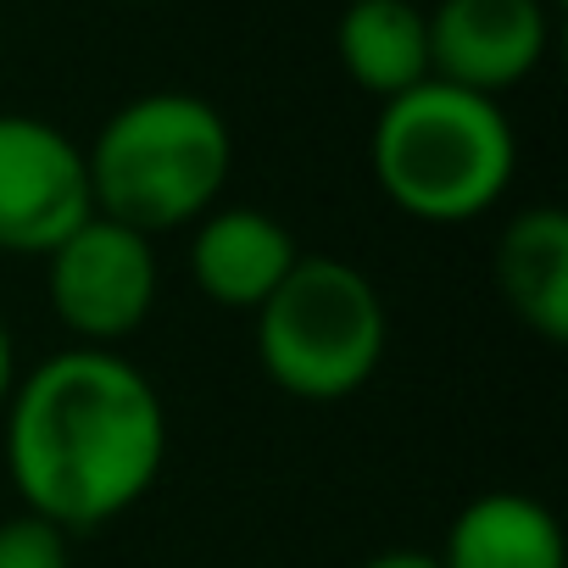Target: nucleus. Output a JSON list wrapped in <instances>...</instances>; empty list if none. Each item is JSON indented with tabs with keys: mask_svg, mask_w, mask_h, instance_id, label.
<instances>
[{
	"mask_svg": "<svg viewBox=\"0 0 568 568\" xmlns=\"http://www.w3.org/2000/svg\"><path fill=\"white\" fill-rule=\"evenodd\" d=\"M374 184L418 223H468L490 212L518 168V140L490 95L424 79L374 118Z\"/></svg>",
	"mask_w": 568,
	"mask_h": 568,
	"instance_id": "3",
	"label": "nucleus"
},
{
	"mask_svg": "<svg viewBox=\"0 0 568 568\" xmlns=\"http://www.w3.org/2000/svg\"><path fill=\"white\" fill-rule=\"evenodd\" d=\"M190 278L195 291L229 313H256L302 262L296 234L262 206H212L190 223Z\"/></svg>",
	"mask_w": 568,
	"mask_h": 568,
	"instance_id": "8",
	"label": "nucleus"
},
{
	"mask_svg": "<svg viewBox=\"0 0 568 568\" xmlns=\"http://www.w3.org/2000/svg\"><path fill=\"white\" fill-rule=\"evenodd\" d=\"M390 318L374 278L346 256L302 251L284 284L256 307V357L296 402L357 396L385 357Z\"/></svg>",
	"mask_w": 568,
	"mask_h": 568,
	"instance_id": "4",
	"label": "nucleus"
},
{
	"mask_svg": "<svg viewBox=\"0 0 568 568\" xmlns=\"http://www.w3.org/2000/svg\"><path fill=\"white\" fill-rule=\"evenodd\" d=\"M12 385H18V363H12V335H7V324H0V413H7Z\"/></svg>",
	"mask_w": 568,
	"mask_h": 568,
	"instance_id": "14",
	"label": "nucleus"
},
{
	"mask_svg": "<svg viewBox=\"0 0 568 568\" xmlns=\"http://www.w3.org/2000/svg\"><path fill=\"white\" fill-rule=\"evenodd\" d=\"M435 557L440 568H568V540L546 501L524 490H485L452 518Z\"/></svg>",
	"mask_w": 568,
	"mask_h": 568,
	"instance_id": "10",
	"label": "nucleus"
},
{
	"mask_svg": "<svg viewBox=\"0 0 568 568\" xmlns=\"http://www.w3.org/2000/svg\"><path fill=\"white\" fill-rule=\"evenodd\" d=\"M496 291L540 341H568V212L524 206L496 240Z\"/></svg>",
	"mask_w": 568,
	"mask_h": 568,
	"instance_id": "9",
	"label": "nucleus"
},
{
	"mask_svg": "<svg viewBox=\"0 0 568 568\" xmlns=\"http://www.w3.org/2000/svg\"><path fill=\"white\" fill-rule=\"evenodd\" d=\"M156 251L145 234L112 223V217H84L51 256H45V291L68 335L79 346H118L129 341L151 307H156Z\"/></svg>",
	"mask_w": 568,
	"mask_h": 568,
	"instance_id": "5",
	"label": "nucleus"
},
{
	"mask_svg": "<svg viewBox=\"0 0 568 568\" xmlns=\"http://www.w3.org/2000/svg\"><path fill=\"white\" fill-rule=\"evenodd\" d=\"M363 568H440V557L435 551H418V546H390V551L368 557Z\"/></svg>",
	"mask_w": 568,
	"mask_h": 568,
	"instance_id": "13",
	"label": "nucleus"
},
{
	"mask_svg": "<svg viewBox=\"0 0 568 568\" xmlns=\"http://www.w3.org/2000/svg\"><path fill=\"white\" fill-rule=\"evenodd\" d=\"M346 79L379 106L429 79V18L413 0H352L335 29Z\"/></svg>",
	"mask_w": 568,
	"mask_h": 568,
	"instance_id": "11",
	"label": "nucleus"
},
{
	"mask_svg": "<svg viewBox=\"0 0 568 568\" xmlns=\"http://www.w3.org/2000/svg\"><path fill=\"white\" fill-rule=\"evenodd\" d=\"M0 568H73V535L34 513L0 518Z\"/></svg>",
	"mask_w": 568,
	"mask_h": 568,
	"instance_id": "12",
	"label": "nucleus"
},
{
	"mask_svg": "<svg viewBox=\"0 0 568 568\" xmlns=\"http://www.w3.org/2000/svg\"><path fill=\"white\" fill-rule=\"evenodd\" d=\"M424 18H429V79L490 101L524 84L551 40L546 0H440Z\"/></svg>",
	"mask_w": 568,
	"mask_h": 568,
	"instance_id": "7",
	"label": "nucleus"
},
{
	"mask_svg": "<svg viewBox=\"0 0 568 568\" xmlns=\"http://www.w3.org/2000/svg\"><path fill=\"white\" fill-rule=\"evenodd\" d=\"M84 168L95 212L156 240L168 229L201 223L217 206L234 168V140L212 101L156 90L123 101L101 123Z\"/></svg>",
	"mask_w": 568,
	"mask_h": 568,
	"instance_id": "2",
	"label": "nucleus"
},
{
	"mask_svg": "<svg viewBox=\"0 0 568 568\" xmlns=\"http://www.w3.org/2000/svg\"><path fill=\"white\" fill-rule=\"evenodd\" d=\"M84 217L95 201L79 140L45 118L0 112V251L51 256Z\"/></svg>",
	"mask_w": 568,
	"mask_h": 568,
	"instance_id": "6",
	"label": "nucleus"
},
{
	"mask_svg": "<svg viewBox=\"0 0 568 568\" xmlns=\"http://www.w3.org/2000/svg\"><path fill=\"white\" fill-rule=\"evenodd\" d=\"M168 463V407L118 352L45 357L7 396V474L23 513L62 535L123 518Z\"/></svg>",
	"mask_w": 568,
	"mask_h": 568,
	"instance_id": "1",
	"label": "nucleus"
}]
</instances>
